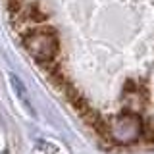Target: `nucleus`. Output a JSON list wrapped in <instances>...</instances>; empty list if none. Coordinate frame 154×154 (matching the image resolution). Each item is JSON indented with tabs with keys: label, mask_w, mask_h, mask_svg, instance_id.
<instances>
[{
	"label": "nucleus",
	"mask_w": 154,
	"mask_h": 154,
	"mask_svg": "<svg viewBox=\"0 0 154 154\" xmlns=\"http://www.w3.org/2000/svg\"><path fill=\"white\" fill-rule=\"evenodd\" d=\"M21 41L29 54L37 60L38 66L54 62L60 54V42L56 37V29L42 23V25H31L21 33Z\"/></svg>",
	"instance_id": "f257e3e1"
},
{
	"label": "nucleus",
	"mask_w": 154,
	"mask_h": 154,
	"mask_svg": "<svg viewBox=\"0 0 154 154\" xmlns=\"http://www.w3.org/2000/svg\"><path fill=\"white\" fill-rule=\"evenodd\" d=\"M143 135V122L137 112L125 110L108 123V137L119 144L135 143Z\"/></svg>",
	"instance_id": "f03ea898"
},
{
	"label": "nucleus",
	"mask_w": 154,
	"mask_h": 154,
	"mask_svg": "<svg viewBox=\"0 0 154 154\" xmlns=\"http://www.w3.org/2000/svg\"><path fill=\"white\" fill-rule=\"evenodd\" d=\"M19 19L27 23V25H42V23L48 21V14L41 8V4L33 2V4H25L23 10L17 14Z\"/></svg>",
	"instance_id": "7ed1b4c3"
},
{
	"label": "nucleus",
	"mask_w": 154,
	"mask_h": 154,
	"mask_svg": "<svg viewBox=\"0 0 154 154\" xmlns=\"http://www.w3.org/2000/svg\"><path fill=\"white\" fill-rule=\"evenodd\" d=\"M8 79H10V85H12V89L16 91V96L19 98V102H21V104L27 108V112H29V114H33V116H35V112H33V106H31V102H29V93H27V87L23 85V81L19 79V77H17L16 73H10V75H8Z\"/></svg>",
	"instance_id": "20e7f679"
},
{
	"label": "nucleus",
	"mask_w": 154,
	"mask_h": 154,
	"mask_svg": "<svg viewBox=\"0 0 154 154\" xmlns=\"http://www.w3.org/2000/svg\"><path fill=\"white\" fill-rule=\"evenodd\" d=\"M23 6H25L23 0H8V10H10L12 16H17V14L23 10Z\"/></svg>",
	"instance_id": "39448f33"
}]
</instances>
